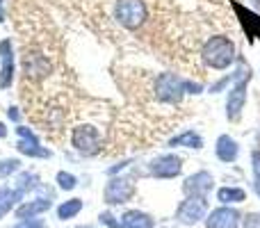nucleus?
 Returning a JSON list of instances; mask_svg holds the SVG:
<instances>
[{
    "label": "nucleus",
    "instance_id": "4468645a",
    "mask_svg": "<svg viewBox=\"0 0 260 228\" xmlns=\"http://www.w3.org/2000/svg\"><path fill=\"white\" fill-rule=\"evenodd\" d=\"M231 7H233L235 12H238L240 21H242L244 30L249 32V37L260 35V16H256V14H253V12H247V9H244L242 5H238V3H231Z\"/></svg>",
    "mask_w": 260,
    "mask_h": 228
},
{
    "label": "nucleus",
    "instance_id": "c85d7f7f",
    "mask_svg": "<svg viewBox=\"0 0 260 228\" xmlns=\"http://www.w3.org/2000/svg\"><path fill=\"white\" fill-rule=\"evenodd\" d=\"M9 119H14V121H16V119H18V112H16V110H14V108H12V110H9Z\"/></svg>",
    "mask_w": 260,
    "mask_h": 228
},
{
    "label": "nucleus",
    "instance_id": "ddd939ff",
    "mask_svg": "<svg viewBox=\"0 0 260 228\" xmlns=\"http://www.w3.org/2000/svg\"><path fill=\"white\" fill-rule=\"evenodd\" d=\"M217 157H219L221 162H233L235 157H238V142L235 139H231L229 135H221L219 139H217Z\"/></svg>",
    "mask_w": 260,
    "mask_h": 228
},
{
    "label": "nucleus",
    "instance_id": "6e6552de",
    "mask_svg": "<svg viewBox=\"0 0 260 228\" xmlns=\"http://www.w3.org/2000/svg\"><path fill=\"white\" fill-rule=\"evenodd\" d=\"M16 133H18V137H21V142L16 144V148L23 153V155H30V157H48L50 155V151H46V148L39 146V142H37L35 133H32L30 128L18 125Z\"/></svg>",
    "mask_w": 260,
    "mask_h": 228
},
{
    "label": "nucleus",
    "instance_id": "c756f323",
    "mask_svg": "<svg viewBox=\"0 0 260 228\" xmlns=\"http://www.w3.org/2000/svg\"><path fill=\"white\" fill-rule=\"evenodd\" d=\"M78 228H91V226H78Z\"/></svg>",
    "mask_w": 260,
    "mask_h": 228
},
{
    "label": "nucleus",
    "instance_id": "f8f14e48",
    "mask_svg": "<svg viewBox=\"0 0 260 228\" xmlns=\"http://www.w3.org/2000/svg\"><path fill=\"white\" fill-rule=\"evenodd\" d=\"M183 189L187 197H206L212 189V176L208 174V171H199V174L189 176V178L185 180Z\"/></svg>",
    "mask_w": 260,
    "mask_h": 228
},
{
    "label": "nucleus",
    "instance_id": "aec40b11",
    "mask_svg": "<svg viewBox=\"0 0 260 228\" xmlns=\"http://www.w3.org/2000/svg\"><path fill=\"white\" fill-rule=\"evenodd\" d=\"M80 210H82V201L80 199H71V201L62 203V206L57 208V217L59 219H71V217H76Z\"/></svg>",
    "mask_w": 260,
    "mask_h": 228
},
{
    "label": "nucleus",
    "instance_id": "dca6fc26",
    "mask_svg": "<svg viewBox=\"0 0 260 228\" xmlns=\"http://www.w3.org/2000/svg\"><path fill=\"white\" fill-rule=\"evenodd\" d=\"M50 208V201H46V199H37V201H30V203H25V206H21L16 210V215H18V219H27V217H35V215H39V212H46Z\"/></svg>",
    "mask_w": 260,
    "mask_h": 228
},
{
    "label": "nucleus",
    "instance_id": "393cba45",
    "mask_svg": "<svg viewBox=\"0 0 260 228\" xmlns=\"http://www.w3.org/2000/svg\"><path fill=\"white\" fill-rule=\"evenodd\" d=\"M101 221H103L105 226H110V228H123V224H117V221H114V217L110 215V212H105V215H101Z\"/></svg>",
    "mask_w": 260,
    "mask_h": 228
},
{
    "label": "nucleus",
    "instance_id": "cd10ccee",
    "mask_svg": "<svg viewBox=\"0 0 260 228\" xmlns=\"http://www.w3.org/2000/svg\"><path fill=\"white\" fill-rule=\"evenodd\" d=\"M3 137H7V128H5V123L0 121V139H3Z\"/></svg>",
    "mask_w": 260,
    "mask_h": 228
},
{
    "label": "nucleus",
    "instance_id": "1a4fd4ad",
    "mask_svg": "<svg viewBox=\"0 0 260 228\" xmlns=\"http://www.w3.org/2000/svg\"><path fill=\"white\" fill-rule=\"evenodd\" d=\"M180 171H183V165H180V157L176 155H160L151 162V174L155 178H176Z\"/></svg>",
    "mask_w": 260,
    "mask_h": 228
},
{
    "label": "nucleus",
    "instance_id": "bb28decb",
    "mask_svg": "<svg viewBox=\"0 0 260 228\" xmlns=\"http://www.w3.org/2000/svg\"><path fill=\"white\" fill-rule=\"evenodd\" d=\"M18 228H46L41 221H25V224H21Z\"/></svg>",
    "mask_w": 260,
    "mask_h": 228
},
{
    "label": "nucleus",
    "instance_id": "4be33fe9",
    "mask_svg": "<svg viewBox=\"0 0 260 228\" xmlns=\"http://www.w3.org/2000/svg\"><path fill=\"white\" fill-rule=\"evenodd\" d=\"M57 183H59V187H62V189H73L78 185V180H76V176H73V174L59 171V174H57Z\"/></svg>",
    "mask_w": 260,
    "mask_h": 228
},
{
    "label": "nucleus",
    "instance_id": "5701e85b",
    "mask_svg": "<svg viewBox=\"0 0 260 228\" xmlns=\"http://www.w3.org/2000/svg\"><path fill=\"white\" fill-rule=\"evenodd\" d=\"M37 187V176L35 174H21L18 176V189L25 192V189H32Z\"/></svg>",
    "mask_w": 260,
    "mask_h": 228
},
{
    "label": "nucleus",
    "instance_id": "f03ea898",
    "mask_svg": "<svg viewBox=\"0 0 260 228\" xmlns=\"http://www.w3.org/2000/svg\"><path fill=\"white\" fill-rule=\"evenodd\" d=\"M199 91H201V85L183 80V78L176 76V73H162L155 80V96L162 103L176 105V103H180L183 94H199Z\"/></svg>",
    "mask_w": 260,
    "mask_h": 228
},
{
    "label": "nucleus",
    "instance_id": "0eeeda50",
    "mask_svg": "<svg viewBox=\"0 0 260 228\" xmlns=\"http://www.w3.org/2000/svg\"><path fill=\"white\" fill-rule=\"evenodd\" d=\"M247 76H251V73H247ZM247 76H244L242 80H240L238 85H235L233 89L229 91L226 116H229L231 121H238L240 114H242V110H244V101H247Z\"/></svg>",
    "mask_w": 260,
    "mask_h": 228
},
{
    "label": "nucleus",
    "instance_id": "6ab92c4d",
    "mask_svg": "<svg viewBox=\"0 0 260 228\" xmlns=\"http://www.w3.org/2000/svg\"><path fill=\"white\" fill-rule=\"evenodd\" d=\"M217 199H219L221 203H242L244 199H247V194L240 187H221L219 192H217Z\"/></svg>",
    "mask_w": 260,
    "mask_h": 228
},
{
    "label": "nucleus",
    "instance_id": "412c9836",
    "mask_svg": "<svg viewBox=\"0 0 260 228\" xmlns=\"http://www.w3.org/2000/svg\"><path fill=\"white\" fill-rule=\"evenodd\" d=\"M18 169H21V162L14 160V157H9V160H0V176H9Z\"/></svg>",
    "mask_w": 260,
    "mask_h": 228
},
{
    "label": "nucleus",
    "instance_id": "2eb2a0df",
    "mask_svg": "<svg viewBox=\"0 0 260 228\" xmlns=\"http://www.w3.org/2000/svg\"><path fill=\"white\" fill-rule=\"evenodd\" d=\"M123 228H153V219L146 212L128 210L126 215H123Z\"/></svg>",
    "mask_w": 260,
    "mask_h": 228
},
{
    "label": "nucleus",
    "instance_id": "9d476101",
    "mask_svg": "<svg viewBox=\"0 0 260 228\" xmlns=\"http://www.w3.org/2000/svg\"><path fill=\"white\" fill-rule=\"evenodd\" d=\"M240 226V212L233 208H217L208 215L206 228H238Z\"/></svg>",
    "mask_w": 260,
    "mask_h": 228
},
{
    "label": "nucleus",
    "instance_id": "39448f33",
    "mask_svg": "<svg viewBox=\"0 0 260 228\" xmlns=\"http://www.w3.org/2000/svg\"><path fill=\"white\" fill-rule=\"evenodd\" d=\"M208 212V203L203 197H187L183 203L178 206V212H176V219L180 221V224H197V221H201L203 217H206Z\"/></svg>",
    "mask_w": 260,
    "mask_h": 228
},
{
    "label": "nucleus",
    "instance_id": "7ed1b4c3",
    "mask_svg": "<svg viewBox=\"0 0 260 228\" xmlns=\"http://www.w3.org/2000/svg\"><path fill=\"white\" fill-rule=\"evenodd\" d=\"M114 18L123 30H139L148 21V7L144 0H117L114 3Z\"/></svg>",
    "mask_w": 260,
    "mask_h": 228
},
{
    "label": "nucleus",
    "instance_id": "a211bd4d",
    "mask_svg": "<svg viewBox=\"0 0 260 228\" xmlns=\"http://www.w3.org/2000/svg\"><path fill=\"white\" fill-rule=\"evenodd\" d=\"M171 146H187V148H201L203 146V139L199 137L197 133H192V130H187V133L178 135V137L171 139Z\"/></svg>",
    "mask_w": 260,
    "mask_h": 228
},
{
    "label": "nucleus",
    "instance_id": "a878e982",
    "mask_svg": "<svg viewBox=\"0 0 260 228\" xmlns=\"http://www.w3.org/2000/svg\"><path fill=\"white\" fill-rule=\"evenodd\" d=\"M253 174H256V180L260 183V153H253Z\"/></svg>",
    "mask_w": 260,
    "mask_h": 228
},
{
    "label": "nucleus",
    "instance_id": "f257e3e1",
    "mask_svg": "<svg viewBox=\"0 0 260 228\" xmlns=\"http://www.w3.org/2000/svg\"><path fill=\"white\" fill-rule=\"evenodd\" d=\"M199 59L203 62L206 69H229L235 59V44L233 39H229L226 35H212L199 48Z\"/></svg>",
    "mask_w": 260,
    "mask_h": 228
},
{
    "label": "nucleus",
    "instance_id": "9b49d317",
    "mask_svg": "<svg viewBox=\"0 0 260 228\" xmlns=\"http://www.w3.org/2000/svg\"><path fill=\"white\" fill-rule=\"evenodd\" d=\"M0 59H3V69H0V87L7 89V87H12V80H14V50H12V41L9 39L0 41Z\"/></svg>",
    "mask_w": 260,
    "mask_h": 228
},
{
    "label": "nucleus",
    "instance_id": "b1692460",
    "mask_svg": "<svg viewBox=\"0 0 260 228\" xmlns=\"http://www.w3.org/2000/svg\"><path fill=\"white\" fill-rule=\"evenodd\" d=\"M244 228H260V212L247 215V219H244Z\"/></svg>",
    "mask_w": 260,
    "mask_h": 228
},
{
    "label": "nucleus",
    "instance_id": "f3484780",
    "mask_svg": "<svg viewBox=\"0 0 260 228\" xmlns=\"http://www.w3.org/2000/svg\"><path fill=\"white\" fill-rule=\"evenodd\" d=\"M21 189H9V187H0V215H5L7 210H12V206L21 199Z\"/></svg>",
    "mask_w": 260,
    "mask_h": 228
},
{
    "label": "nucleus",
    "instance_id": "20e7f679",
    "mask_svg": "<svg viewBox=\"0 0 260 228\" xmlns=\"http://www.w3.org/2000/svg\"><path fill=\"white\" fill-rule=\"evenodd\" d=\"M71 144L76 151L85 153V155H96L103 148V139L96 125L91 123H80L71 130Z\"/></svg>",
    "mask_w": 260,
    "mask_h": 228
},
{
    "label": "nucleus",
    "instance_id": "423d86ee",
    "mask_svg": "<svg viewBox=\"0 0 260 228\" xmlns=\"http://www.w3.org/2000/svg\"><path fill=\"white\" fill-rule=\"evenodd\" d=\"M105 203L117 206V203H126L135 197V183L130 178H112L105 185Z\"/></svg>",
    "mask_w": 260,
    "mask_h": 228
}]
</instances>
